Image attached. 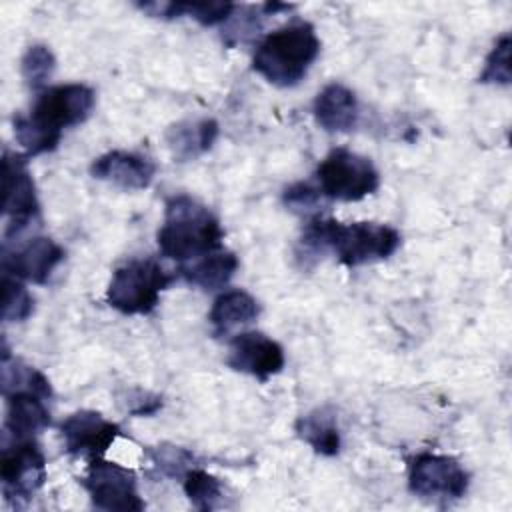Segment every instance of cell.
Listing matches in <instances>:
<instances>
[{
	"instance_id": "cell-1",
	"label": "cell",
	"mask_w": 512,
	"mask_h": 512,
	"mask_svg": "<svg viewBox=\"0 0 512 512\" xmlns=\"http://www.w3.org/2000/svg\"><path fill=\"white\" fill-rule=\"evenodd\" d=\"M400 232L388 224L350 222L342 224L332 218H314L302 232L298 242V258L306 264L308 258H322L334 252L344 266H362L376 260H386L400 246Z\"/></svg>"
},
{
	"instance_id": "cell-2",
	"label": "cell",
	"mask_w": 512,
	"mask_h": 512,
	"mask_svg": "<svg viewBox=\"0 0 512 512\" xmlns=\"http://www.w3.org/2000/svg\"><path fill=\"white\" fill-rule=\"evenodd\" d=\"M96 104V94L86 84H58L46 88L36 98L28 116L14 118V138L24 148V156L52 152L62 132L82 124Z\"/></svg>"
},
{
	"instance_id": "cell-3",
	"label": "cell",
	"mask_w": 512,
	"mask_h": 512,
	"mask_svg": "<svg viewBox=\"0 0 512 512\" xmlns=\"http://www.w3.org/2000/svg\"><path fill=\"white\" fill-rule=\"evenodd\" d=\"M224 230L214 212L188 194L172 196L156 234L162 256L178 262L198 260L222 248Z\"/></svg>"
},
{
	"instance_id": "cell-4",
	"label": "cell",
	"mask_w": 512,
	"mask_h": 512,
	"mask_svg": "<svg viewBox=\"0 0 512 512\" xmlns=\"http://www.w3.org/2000/svg\"><path fill=\"white\" fill-rule=\"evenodd\" d=\"M320 54V40L310 22L286 24L262 38L252 68L278 88H292L308 74Z\"/></svg>"
},
{
	"instance_id": "cell-5",
	"label": "cell",
	"mask_w": 512,
	"mask_h": 512,
	"mask_svg": "<svg viewBox=\"0 0 512 512\" xmlns=\"http://www.w3.org/2000/svg\"><path fill=\"white\" fill-rule=\"evenodd\" d=\"M174 276L152 258H138L118 266L110 278L106 300L122 314H148L156 308L160 292Z\"/></svg>"
},
{
	"instance_id": "cell-6",
	"label": "cell",
	"mask_w": 512,
	"mask_h": 512,
	"mask_svg": "<svg viewBox=\"0 0 512 512\" xmlns=\"http://www.w3.org/2000/svg\"><path fill=\"white\" fill-rule=\"evenodd\" d=\"M316 180L324 198L340 202H358L380 186V174L372 160L346 148H334L318 164Z\"/></svg>"
},
{
	"instance_id": "cell-7",
	"label": "cell",
	"mask_w": 512,
	"mask_h": 512,
	"mask_svg": "<svg viewBox=\"0 0 512 512\" xmlns=\"http://www.w3.org/2000/svg\"><path fill=\"white\" fill-rule=\"evenodd\" d=\"M2 494L6 502L18 506L30 500L46 480V458L32 438L4 440L0 456Z\"/></svg>"
},
{
	"instance_id": "cell-8",
	"label": "cell",
	"mask_w": 512,
	"mask_h": 512,
	"mask_svg": "<svg viewBox=\"0 0 512 512\" xmlns=\"http://www.w3.org/2000/svg\"><path fill=\"white\" fill-rule=\"evenodd\" d=\"M468 484V472L446 454H418L408 468V488L424 500H458L468 492Z\"/></svg>"
},
{
	"instance_id": "cell-9",
	"label": "cell",
	"mask_w": 512,
	"mask_h": 512,
	"mask_svg": "<svg viewBox=\"0 0 512 512\" xmlns=\"http://www.w3.org/2000/svg\"><path fill=\"white\" fill-rule=\"evenodd\" d=\"M82 486L90 494V500L100 510L114 512H138L144 510V500L138 494L136 474L116 462L102 456L92 458L82 478Z\"/></svg>"
},
{
	"instance_id": "cell-10",
	"label": "cell",
	"mask_w": 512,
	"mask_h": 512,
	"mask_svg": "<svg viewBox=\"0 0 512 512\" xmlns=\"http://www.w3.org/2000/svg\"><path fill=\"white\" fill-rule=\"evenodd\" d=\"M2 192L6 216V240L20 234L40 214L34 180L26 166V156L4 152L2 158Z\"/></svg>"
},
{
	"instance_id": "cell-11",
	"label": "cell",
	"mask_w": 512,
	"mask_h": 512,
	"mask_svg": "<svg viewBox=\"0 0 512 512\" xmlns=\"http://www.w3.org/2000/svg\"><path fill=\"white\" fill-rule=\"evenodd\" d=\"M284 362V348L262 332H240L230 340L226 364L232 370L254 376L260 382H266L282 372Z\"/></svg>"
},
{
	"instance_id": "cell-12",
	"label": "cell",
	"mask_w": 512,
	"mask_h": 512,
	"mask_svg": "<svg viewBox=\"0 0 512 512\" xmlns=\"http://www.w3.org/2000/svg\"><path fill=\"white\" fill-rule=\"evenodd\" d=\"M64 450L74 456L98 458L118 438V424L106 420L94 410H78L60 424Z\"/></svg>"
},
{
	"instance_id": "cell-13",
	"label": "cell",
	"mask_w": 512,
	"mask_h": 512,
	"mask_svg": "<svg viewBox=\"0 0 512 512\" xmlns=\"http://www.w3.org/2000/svg\"><path fill=\"white\" fill-rule=\"evenodd\" d=\"M64 260V250L52 238L36 236L14 252L2 256V268L6 274L28 280L34 284H46L54 268Z\"/></svg>"
},
{
	"instance_id": "cell-14",
	"label": "cell",
	"mask_w": 512,
	"mask_h": 512,
	"mask_svg": "<svg viewBox=\"0 0 512 512\" xmlns=\"http://www.w3.org/2000/svg\"><path fill=\"white\" fill-rule=\"evenodd\" d=\"M90 174L96 180L110 182L122 190H144L152 184L156 166L142 154L110 150L90 164Z\"/></svg>"
},
{
	"instance_id": "cell-15",
	"label": "cell",
	"mask_w": 512,
	"mask_h": 512,
	"mask_svg": "<svg viewBox=\"0 0 512 512\" xmlns=\"http://www.w3.org/2000/svg\"><path fill=\"white\" fill-rule=\"evenodd\" d=\"M312 112L322 130L348 132L358 122V100L344 84L330 82L318 92Z\"/></svg>"
},
{
	"instance_id": "cell-16",
	"label": "cell",
	"mask_w": 512,
	"mask_h": 512,
	"mask_svg": "<svg viewBox=\"0 0 512 512\" xmlns=\"http://www.w3.org/2000/svg\"><path fill=\"white\" fill-rule=\"evenodd\" d=\"M6 398V418L4 434L10 438H32L50 426V412L44 404L46 398L28 392L16 390L4 394Z\"/></svg>"
},
{
	"instance_id": "cell-17",
	"label": "cell",
	"mask_w": 512,
	"mask_h": 512,
	"mask_svg": "<svg viewBox=\"0 0 512 512\" xmlns=\"http://www.w3.org/2000/svg\"><path fill=\"white\" fill-rule=\"evenodd\" d=\"M218 132L220 128L214 118H202V120H186V122L172 124L166 130L164 138L174 158H178L180 162H186L208 152L216 142Z\"/></svg>"
},
{
	"instance_id": "cell-18",
	"label": "cell",
	"mask_w": 512,
	"mask_h": 512,
	"mask_svg": "<svg viewBox=\"0 0 512 512\" xmlns=\"http://www.w3.org/2000/svg\"><path fill=\"white\" fill-rule=\"evenodd\" d=\"M260 316L258 300L246 290H228L222 292L208 314V320L216 336H226L236 328H242L254 322Z\"/></svg>"
},
{
	"instance_id": "cell-19",
	"label": "cell",
	"mask_w": 512,
	"mask_h": 512,
	"mask_svg": "<svg viewBox=\"0 0 512 512\" xmlns=\"http://www.w3.org/2000/svg\"><path fill=\"white\" fill-rule=\"evenodd\" d=\"M296 434L320 456H336L340 452V430L336 412L330 406L314 408L296 420Z\"/></svg>"
},
{
	"instance_id": "cell-20",
	"label": "cell",
	"mask_w": 512,
	"mask_h": 512,
	"mask_svg": "<svg viewBox=\"0 0 512 512\" xmlns=\"http://www.w3.org/2000/svg\"><path fill=\"white\" fill-rule=\"evenodd\" d=\"M136 6L154 18L190 16L204 26L226 22L236 8L232 2H138Z\"/></svg>"
},
{
	"instance_id": "cell-21",
	"label": "cell",
	"mask_w": 512,
	"mask_h": 512,
	"mask_svg": "<svg viewBox=\"0 0 512 512\" xmlns=\"http://www.w3.org/2000/svg\"><path fill=\"white\" fill-rule=\"evenodd\" d=\"M236 270L238 258L232 252L216 250L194 260L192 266H182L180 274L192 286H198L202 290H218L230 282Z\"/></svg>"
},
{
	"instance_id": "cell-22",
	"label": "cell",
	"mask_w": 512,
	"mask_h": 512,
	"mask_svg": "<svg viewBox=\"0 0 512 512\" xmlns=\"http://www.w3.org/2000/svg\"><path fill=\"white\" fill-rule=\"evenodd\" d=\"M16 390H28L42 398L52 396V386L42 372L22 364L20 360H10L8 356L2 358V394H10Z\"/></svg>"
},
{
	"instance_id": "cell-23",
	"label": "cell",
	"mask_w": 512,
	"mask_h": 512,
	"mask_svg": "<svg viewBox=\"0 0 512 512\" xmlns=\"http://www.w3.org/2000/svg\"><path fill=\"white\" fill-rule=\"evenodd\" d=\"M182 486L184 494L188 496L190 504L198 510H214L220 500H222V484L216 476L208 474L206 470L200 468H190L182 476Z\"/></svg>"
},
{
	"instance_id": "cell-24",
	"label": "cell",
	"mask_w": 512,
	"mask_h": 512,
	"mask_svg": "<svg viewBox=\"0 0 512 512\" xmlns=\"http://www.w3.org/2000/svg\"><path fill=\"white\" fill-rule=\"evenodd\" d=\"M34 312V298L26 286L4 272L2 276V320L4 322H22Z\"/></svg>"
},
{
	"instance_id": "cell-25",
	"label": "cell",
	"mask_w": 512,
	"mask_h": 512,
	"mask_svg": "<svg viewBox=\"0 0 512 512\" xmlns=\"http://www.w3.org/2000/svg\"><path fill=\"white\" fill-rule=\"evenodd\" d=\"M20 68L26 84L32 90H40L52 78L56 70V58L48 46L34 44L24 52Z\"/></svg>"
},
{
	"instance_id": "cell-26",
	"label": "cell",
	"mask_w": 512,
	"mask_h": 512,
	"mask_svg": "<svg viewBox=\"0 0 512 512\" xmlns=\"http://www.w3.org/2000/svg\"><path fill=\"white\" fill-rule=\"evenodd\" d=\"M510 34H502L490 54L486 56L484 70L478 78L482 84H504L508 86L512 76H510Z\"/></svg>"
},
{
	"instance_id": "cell-27",
	"label": "cell",
	"mask_w": 512,
	"mask_h": 512,
	"mask_svg": "<svg viewBox=\"0 0 512 512\" xmlns=\"http://www.w3.org/2000/svg\"><path fill=\"white\" fill-rule=\"evenodd\" d=\"M150 456L152 464L172 478H182L190 468H194V454L180 446H158L150 452Z\"/></svg>"
},
{
	"instance_id": "cell-28",
	"label": "cell",
	"mask_w": 512,
	"mask_h": 512,
	"mask_svg": "<svg viewBox=\"0 0 512 512\" xmlns=\"http://www.w3.org/2000/svg\"><path fill=\"white\" fill-rule=\"evenodd\" d=\"M322 192L318 190V186H312L310 182H296L292 186H288L284 190V204L298 214H310L316 212L322 200Z\"/></svg>"
},
{
	"instance_id": "cell-29",
	"label": "cell",
	"mask_w": 512,
	"mask_h": 512,
	"mask_svg": "<svg viewBox=\"0 0 512 512\" xmlns=\"http://www.w3.org/2000/svg\"><path fill=\"white\" fill-rule=\"evenodd\" d=\"M128 398H130L128 400V412L136 414V416H150L162 406L160 396L150 394V392H142V390H136V398H132L130 394H128Z\"/></svg>"
}]
</instances>
